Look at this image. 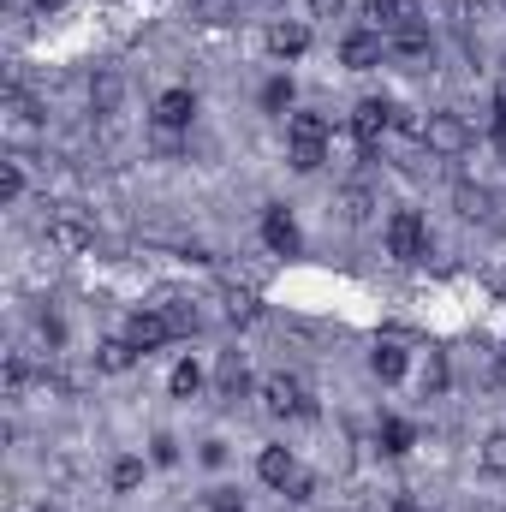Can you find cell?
Returning a JSON list of instances; mask_svg holds the SVG:
<instances>
[{
	"label": "cell",
	"instance_id": "cell-1",
	"mask_svg": "<svg viewBox=\"0 0 506 512\" xmlns=\"http://www.w3.org/2000/svg\"><path fill=\"white\" fill-rule=\"evenodd\" d=\"M429 251H435V239H429V227H423L417 209L387 215V256H393V262H423Z\"/></svg>",
	"mask_w": 506,
	"mask_h": 512
},
{
	"label": "cell",
	"instance_id": "cell-2",
	"mask_svg": "<svg viewBox=\"0 0 506 512\" xmlns=\"http://www.w3.org/2000/svg\"><path fill=\"white\" fill-rule=\"evenodd\" d=\"M471 143H477V131L465 126V114H429V126H423V149H429V155L453 161V155H465Z\"/></svg>",
	"mask_w": 506,
	"mask_h": 512
},
{
	"label": "cell",
	"instance_id": "cell-3",
	"mask_svg": "<svg viewBox=\"0 0 506 512\" xmlns=\"http://www.w3.org/2000/svg\"><path fill=\"white\" fill-rule=\"evenodd\" d=\"M262 405L274 411V417H316V405H310V393L298 376H268L262 382Z\"/></svg>",
	"mask_w": 506,
	"mask_h": 512
},
{
	"label": "cell",
	"instance_id": "cell-4",
	"mask_svg": "<svg viewBox=\"0 0 506 512\" xmlns=\"http://www.w3.org/2000/svg\"><path fill=\"white\" fill-rule=\"evenodd\" d=\"M381 131H393V102H381V96H364V102L352 108V137H358L364 149H376Z\"/></svg>",
	"mask_w": 506,
	"mask_h": 512
},
{
	"label": "cell",
	"instance_id": "cell-5",
	"mask_svg": "<svg viewBox=\"0 0 506 512\" xmlns=\"http://www.w3.org/2000/svg\"><path fill=\"white\" fill-rule=\"evenodd\" d=\"M126 340L137 346V352H161L167 340H179L173 334V322H167V310H137L126 322Z\"/></svg>",
	"mask_w": 506,
	"mask_h": 512
},
{
	"label": "cell",
	"instance_id": "cell-6",
	"mask_svg": "<svg viewBox=\"0 0 506 512\" xmlns=\"http://www.w3.org/2000/svg\"><path fill=\"white\" fill-rule=\"evenodd\" d=\"M340 60H346L352 72H370V66L387 60V36H381V30H352V36L340 42Z\"/></svg>",
	"mask_w": 506,
	"mask_h": 512
},
{
	"label": "cell",
	"instance_id": "cell-7",
	"mask_svg": "<svg viewBox=\"0 0 506 512\" xmlns=\"http://www.w3.org/2000/svg\"><path fill=\"white\" fill-rule=\"evenodd\" d=\"M48 239H54L60 251H84V245H96V227H90L84 215H72V209H54V215H48Z\"/></svg>",
	"mask_w": 506,
	"mask_h": 512
},
{
	"label": "cell",
	"instance_id": "cell-8",
	"mask_svg": "<svg viewBox=\"0 0 506 512\" xmlns=\"http://www.w3.org/2000/svg\"><path fill=\"white\" fill-rule=\"evenodd\" d=\"M256 477L268 483V489H292L304 471H298V459H292V447H262L256 453Z\"/></svg>",
	"mask_w": 506,
	"mask_h": 512
},
{
	"label": "cell",
	"instance_id": "cell-9",
	"mask_svg": "<svg viewBox=\"0 0 506 512\" xmlns=\"http://www.w3.org/2000/svg\"><path fill=\"white\" fill-rule=\"evenodd\" d=\"M262 245H268L274 256H292V251H298V221H292L280 203H268V209H262Z\"/></svg>",
	"mask_w": 506,
	"mask_h": 512
},
{
	"label": "cell",
	"instance_id": "cell-10",
	"mask_svg": "<svg viewBox=\"0 0 506 512\" xmlns=\"http://www.w3.org/2000/svg\"><path fill=\"white\" fill-rule=\"evenodd\" d=\"M191 120H197V96H191V90H167V96L155 102V126L161 131H185Z\"/></svg>",
	"mask_w": 506,
	"mask_h": 512
},
{
	"label": "cell",
	"instance_id": "cell-11",
	"mask_svg": "<svg viewBox=\"0 0 506 512\" xmlns=\"http://www.w3.org/2000/svg\"><path fill=\"white\" fill-rule=\"evenodd\" d=\"M387 54H399V60H435V36L423 24H399L387 36Z\"/></svg>",
	"mask_w": 506,
	"mask_h": 512
},
{
	"label": "cell",
	"instance_id": "cell-12",
	"mask_svg": "<svg viewBox=\"0 0 506 512\" xmlns=\"http://www.w3.org/2000/svg\"><path fill=\"white\" fill-rule=\"evenodd\" d=\"M286 137H292V149H328V120L298 108V114H286Z\"/></svg>",
	"mask_w": 506,
	"mask_h": 512
},
{
	"label": "cell",
	"instance_id": "cell-13",
	"mask_svg": "<svg viewBox=\"0 0 506 512\" xmlns=\"http://www.w3.org/2000/svg\"><path fill=\"white\" fill-rule=\"evenodd\" d=\"M126 102V78L120 72H96L90 78V114H120Z\"/></svg>",
	"mask_w": 506,
	"mask_h": 512
},
{
	"label": "cell",
	"instance_id": "cell-14",
	"mask_svg": "<svg viewBox=\"0 0 506 512\" xmlns=\"http://www.w3.org/2000/svg\"><path fill=\"white\" fill-rule=\"evenodd\" d=\"M453 209H459L465 221H495V191H489V185H459V191H453Z\"/></svg>",
	"mask_w": 506,
	"mask_h": 512
},
{
	"label": "cell",
	"instance_id": "cell-15",
	"mask_svg": "<svg viewBox=\"0 0 506 512\" xmlns=\"http://www.w3.org/2000/svg\"><path fill=\"white\" fill-rule=\"evenodd\" d=\"M215 387H221V399H245V393H251V370H245L239 352H227V358L215 364Z\"/></svg>",
	"mask_w": 506,
	"mask_h": 512
},
{
	"label": "cell",
	"instance_id": "cell-16",
	"mask_svg": "<svg viewBox=\"0 0 506 512\" xmlns=\"http://www.w3.org/2000/svg\"><path fill=\"white\" fill-rule=\"evenodd\" d=\"M370 215H376V191H370V185H346V191H340V221H346V227H364Z\"/></svg>",
	"mask_w": 506,
	"mask_h": 512
},
{
	"label": "cell",
	"instance_id": "cell-17",
	"mask_svg": "<svg viewBox=\"0 0 506 512\" xmlns=\"http://www.w3.org/2000/svg\"><path fill=\"white\" fill-rule=\"evenodd\" d=\"M411 441H417V429H411L405 417H381V423H376V447H381V453H393V459H399V453H411Z\"/></svg>",
	"mask_w": 506,
	"mask_h": 512
},
{
	"label": "cell",
	"instance_id": "cell-18",
	"mask_svg": "<svg viewBox=\"0 0 506 512\" xmlns=\"http://www.w3.org/2000/svg\"><path fill=\"white\" fill-rule=\"evenodd\" d=\"M268 48H274L280 60H298V54L310 48V30H304V24H274V30H268Z\"/></svg>",
	"mask_w": 506,
	"mask_h": 512
},
{
	"label": "cell",
	"instance_id": "cell-19",
	"mask_svg": "<svg viewBox=\"0 0 506 512\" xmlns=\"http://www.w3.org/2000/svg\"><path fill=\"white\" fill-rule=\"evenodd\" d=\"M131 364H137V346H131V340H108V346L96 352V370H102V376H126Z\"/></svg>",
	"mask_w": 506,
	"mask_h": 512
},
{
	"label": "cell",
	"instance_id": "cell-20",
	"mask_svg": "<svg viewBox=\"0 0 506 512\" xmlns=\"http://www.w3.org/2000/svg\"><path fill=\"white\" fill-rule=\"evenodd\" d=\"M370 370H376L381 382H399V376H405V346H393V340H381L376 352H370Z\"/></svg>",
	"mask_w": 506,
	"mask_h": 512
},
{
	"label": "cell",
	"instance_id": "cell-21",
	"mask_svg": "<svg viewBox=\"0 0 506 512\" xmlns=\"http://www.w3.org/2000/svg\"><path fill=\"white\" fill-rule=\"evenodd\" d=\"M108 483H114V495L143 489V459H137V453H120V459H114V471H108Z\"/></svg>",
	"mask_w": 506,
	"mask_h": 512
},
{
	"label": "cell",
	"instance_id": "cell-22",
	"mask_svg": "<svg viewBox=\"0 0 506 512\" xmlns=\"http://www.w3.org/2000/svg\"><path fill=\"white\" fill-rule=\"evenodd\" d=\"M161 310H167V322H173V334H197V328H203V310H197L191 298H167Z\"/></svg>",
	"mask_w": 506,
	"mask_h": 512
},
{
	"label": "cell",
	"instance_id": "cell-23",
	"mask_svg": "<svg viewBox=\"0 0 506 512\" xmlns=\"http://www.w3.org/2000/svg\"><path fill=\"white\" fill-rule=\"evenodd\" d=\"M477 465H483L489 477H506V429L483 435V447H477Z\"/></svg>",
	"mask_w": 506,
	"mask_h": 512
},
{
	"label": "cell",
	"instance_id": "cell-24",
	"mask_svg": "<svg viewBox=\"0 0 506 512\" xmlns=\"http://www.w3.org/2000/svg\"><path fill=\"white\" fill-rule=\"evenodd\" d=\"M262 114H280V120L292 114V78H268L262 84Z\"/></svg>",
	"mask_w": 506,
	"mask_h": 512
},
{
	"label": "cell",
	"instance_id": "cell-25",
	"mask_svg": "<svg viewBox=\"0 0 506 512\" xmlns=\"http://www.w3.org/2000/svg\"><path fill=\"white\" fill-rule=\"evenodd\" d=\"M24 197V155H6L0 167V203H18Z\"/></svg>",
	"mask_w": 506,
	"mask_h": 512
},
{
	"label": "cell",
	"instance_id": "cell-26",
	"mask_svg": "<svg viewBox=\"0 0 506 512\" xmlns=\"http://www.w3.org/2000/svg\"><path fill=\"white\" fill-rule=\"evenodd\" d=\"M167 387H173V393H179V399H197V387H203V370H197V364H191V358H185V364H179V370H173V376H167Z\"/></svg>",
	"mask_w": 506,
	"mask_h": 512
},
{
	"label": "cell",
	"instance_id": "cell-27",
	"mask_svg": "<svg viewBox=\"0 0 506 512\" xmlns=\"http://www.w3.org/2000/svg\"><path fill=\"white\" fill-rule=\"evenodd\" d=\"M239 12V0H191V18H203V24H227Z\"/></svg>",
	"mask_w": 506,
	"mask_h": 512
},
{
	"label": "cell",
	"instance_id": "cell-28",
	"mask_svg": "<svg viewBox=\"0 0 506 512\" xmlns=\"http://www.w3.org/2000/svg\"><path fill=\"white\" fill-rule=\"evenodd\" d=\"M227 316H233V322H245V328H251L256 316H262V304H256L251 292H233V298H227Z\"/></svg>",
	"mask_w": 506,
	"mask_h": 512
},
{
	"label": "cell",
	"instance_id": "cell-29",
	"mask_svg": "<svg viewBox=\"0 0 506 512\" xmlns=\"http://www.w3.org/2000/svg\"><path fill=\"white\" fill-rule=\"evenodd\" d=\"M423 393H447V358H429V370H423Z\"/></svg>",
	"mask_w": 506,
	"mask_h": 512
},
{
	"label": "cell",
	"instance_id": "cell-30",
	"mask_svg": "<svg viewBox=\"0 0 506 512\" xmlns=\"http://www.w3.org/2000/svg\"><path fill=\"white\" fill-rule=\"evenodd\" d=\"M149 453H155V465H179V441H173V435H155Z\"/></svg>",
	"mask_w": 506,
	"mask_h": 512
},
{
	"label": "cell",
	"instance_id": "cell-31",
	"mask_svg": "<svg viewBox=\"0 0 506 512\" xmlns=\"http://www.w3.org/2000/svg\"><path fill=\"white\" fill-rule=\"evenodd\" d=\"M209 512H245V495L239 489H215L209 495Z\"/></svg>",
	"mask_w": 506,
	"mask_h": 512
},
{
	"label": "cell",
	"instance_id": "cell-32",
	"mask_svg": "<svg viewBox=\"0 0 506 512\" xmlns=\"http://www.w3.org/2000/svg\"><path fill=\"white\" fill-rule=\"evenodd\" d=\"M322 161H328V149H292V167H298V173H316Z\"/></svg>",
	"mask_w": 506,
	"mask_h": 512
},
{
	"label": "cell",
	"instance_id": "cell-33",
	"mask_svg": "<svg viewBox=\"0 0 506 512\" xmlns=\"http://www.w3.org/2000/svg\"><path fill=\"white\" fill-rule=\"evenodd\" d=\"M24 382H30V364L12 358V364H6V393H24Z\"/></svg>",
	"mask_w": 506,
	"mask_h": 512
},
{
	"label": "cell",
	"instance_id": "cell-34",
	"mask_svg": "<svg viewBox=\"0 0 506 512\" xmlns=\"http://www.w3.org/2000/svg\"><path fill=\"white\" fill-rule=\"evenodd\" d=\"M203 465H227V441H203Z\"/></svg>",
	"mask_w": 506,
	"mask_h": 512
},
{
	"label": "cell",
	"instance_id": "cell-35",
	"mask_svg": "<svg viewBox=\"0 0 506 512\" xmlns=\"http://www.w3.org/2000/svg\"><path fill=\"white\" fill-rule=\"evenodd\" d=\"M489 382L506 387V352H495V364H489Z\"/></svg>",
	"mask_w": 506,
	"mask_h": 512
},
{
	"label": "cell",
	"instance_id": "cell-36",
	"mask_svg": "<svg viewBox=\"0 0 506 512\" xmlns=\"http://www.w3.org/2000/svg\"><path fill=\"white\" fill-rule=\"evenodd\" d=\"M36 6H48V12H54V6H66V0H36Z\"/></svg>",
	"mask_w": 506,
	"mask_h": 512
},
{
	"label": "cell",
	"instance_id": "cell-37",
	"mask_svg": "<svg viewBox=\"0 0 506 512\" xmlns=\"http://www.w3.org/2000/svg\"><path fill=\"white\" fill-rule=\"evenodd\" d=\"M36 512H54V507H36Z\"/></svg>",
	"mask_w": 506,
	"mask_h": 512
}]
</instances>
